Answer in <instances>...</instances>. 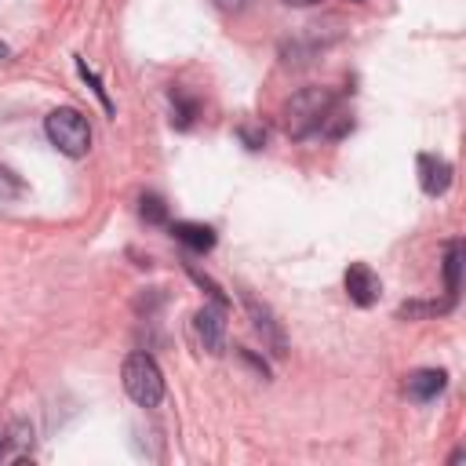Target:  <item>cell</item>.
I'll use <instances>...</instances> for the list:
<instances>
[{"label": "cell", "instance_id": "1", "mask_svg": "<svg viewBox=\"0 0 466 466\" xmlns=\"http://www.w3.org/2000/svg\"><path fill=\"white\" fill-rule=\"evenodd\" d=\"M331 106H335V91L331 87H299L284 109H280V127L288 138H309L313 131L324 127V120L331 116Z\"/></svg>", "mask_w": 466, "mask_h": 466}, {"label": "cell", "instance_id": "2", "mask_svg": "<svg viewBox=\"0 0 466 466\" xmlns=\"http://www.w3.org/2000/svg\"><path fill=\"white\" fill-rule=\"evenodd\" d=\"M44 131H47L51 146H55L58 153L73 157V160H76V157H87V149H91V124H87V116H84L80 109H73V106L51 109L47 120H44Z\"/></svg>", "mask_w": 466, "mask_h": 466}, {"label": "cell", "instance_id": "3", "mask_svg": "<svg viewBox=\"0 0 466 466\" xmlns=\"http://www.w3.org/2000/svg\"><path fill=\"white\" fill-rule=\"evenodd\" d=\"M120 379H124V393L138 408H157L164 400V371L149 353H127Z\"/></svg>", "mask_w": 466, "mask_h": 466}, {"label": "cell", "instance_id": "4", "mask_svg": "<svg viewBox=\"0 0 466 466\" xmlns=\"http://www.w3.org/2000/svg\"><path fill=\"white\" fill-rule=\"evenodd\" d=\"M240 302H244V309H248V317H251V328L262 335V342L269 346V353L273 357H284L288 353V335H284V328H280V320L273 317V309L266 306V302H258L251 291H240Z\"/></svg>", "mask_w": 466, "mask_h": 466}, {"label": "cell", "instance_id": "5", "mask_svg": "<svg viewBox=\"0 0 466 466\" xmlns=\"http://www.w3.org/2000/svg\"><path fill=\"white\" fill-rule=\"evenodd\" d=\"M346 295H350V302L360 306V309L375 306L379 295H382L379 273H375L368 262H350V266H346Z\"/></svg>", "mask_w": 466, "mask_h": 466}, {"label": "cell", "instance_id": "6", "mask_svg": "<svg viewBox=\"0 0 466 466\" xmlns=\"http://www.w3.org/2000/svg\"><path fill=\"white\" fill-rule=\"evenodd\" d=\"M193 328H197V335H200V342H204L208 353L218 357L226 350V306H218V302L200 306L193 313Z\"/></svg>", "mask_w": 466, "mask_h": 466}, {"label": "cell", "instance_id": "7", "mask_svg": "<svg viewBox=\"0 0 466 466\" xmlns=\"http://www.w3.org/2000/svg\"><path fill=\"white\" fill-rule=\"evenodd\" d=\"M419 186H422V193L426 197H444L448 189H451V164L444 160V157H437V153H419Z\"/></svg>", "mask_w": 466, "mask_h": 466}, {"label": "cell", "instance_id": "8", "mask_svg": "<svg viewBox=\"0 0 466 466\" xmlns=\"http://www.w3.org/2000/svg\"><path fill=\"white\" fill-rule=\"evenodd\" d=\"M444 386H448V371H441V368H415L404 379V393L411 400H419V404H426L437 393H444Z\"/></svg>", "mask_w": 466, "mask_h": 466}, {"label": "cell", "instance_id": "9", "mask_svg": "<svg viewBox=\"0 0 466 466\" xmlns=\"http://www.w3.org/2000/svg\"><path fill=\"white\" fill-rule=\"evenodd\" d=\"M171 237L182 240V244H186L189 251H197V255H204V251L215 248V229H211V226H200V222H175V226H171Z\"/></svg>", "mask_w": 466, "mask_h": 466}, {"label": "cell", "instance_id": "10", "mask_svg": "<svg viewBox=\"0 0 466 466\" xmlns=\"http://www.w3.org/2000/svg\"><path fill=\"white\" fill-rule=\"evenodd\" d=\"M459 269H462V240H448V255H444V284H448V299H459Z\"/></svg>", "mask_w": 466, "mask_h": 466}, {"label": "cell", "instance_id": "11", "mask_svg": "<svg viewBox=\"0 0 466 466\" xmlns=\"http://www.w3.org/2000/svg\"><path fill=\"white\" fill-rule=\"evenodd\" d=\"M455 302L444 299V302H400L397 306V320H419V317H441L448 313Z\"/></svg>", "mask_w": 466, "mask_h": 466}, {"label": "cell", "instance_id": "12", "mask_svg": "<svg viewBox=\"0 0 466 466\" xmlns=\"http://www.w3.org/2000/svg\"><path fill=\"white\" fill-rule=\"evenodd\" d=\"M138 211H142L146 222H167V208H164V200H160L157 193H142Z\"/></svg>", "mask_w": 466, "mask_h": 466}, {"label": "cell", "instance_id": "13", "mask_svg": "<svg viewBox=\"0 0 466 466\" xmlns=\"http://www.w3.org/2000/svg\"><path fill=\"white\" fill-rule=\"evenodd\" d=\"M171 102H175L171 124H175V127H189V120H193V102H186L182 91H171Z\"/></svg>", "mask_w": 466, "mask_h": 466}, {"label": "cell", "instance_id": "14", "mask_svg": "<svg viewBox=\"0 0 466 466\" xmlns=\"http://www.w3.org/2000/svg\"><path fill=\"white\" fill-rule=\"evenodd\" d=\"M76 69H80V76H84V80H87V84L95 87V95H98V102H102V106H106V109L113 113V102H109V95H106V87H102V80H98V76H95V73H91V69L84 66V58H76Z\"/></svg>", "mask_w": 466, "mask_h": 466}, {"label": "cell", "instance_id": "15", "mask_svg": "<svg viewBox=\"0 0 466 466\" xmlns=\"http://www.w3.org/2000/svg\"><path fill=\"white\" fill-rule=\"evenodd\" d=\"M15 448H18V444H15V426H4V422H0V462L11 459Z\"/></svg>", "mask_w": 466, "mask_h": 466}, {"label": "cell", "instance_id": "16", "mask_svg": "<svg viewBox=\"0 0 466 466\" xmlns=\"http://www.w3.org/2000/svg\"><path fill=\"white\" fill-rule=\"evenodd\" d=\"M240 138L248 142V149H262V142H266V131L248 124V127H240Z\"/></svg>", "mask_w": 466, "mask_h": 466}, {"label": "cell", "instance_id": "17", "mask_svg": "<svg viewBox=\"0 0 466 466\" xmlns=\"http://www.w3.org/2000/svg\"><path fill=\"white\" fill-rule=\"evenodd\" d=\"M237 353H240V360H248V364H251V368H255V371H258L262 379H269V368H266V360H258V357H255V353H251L248 346H240Z\"/></svg>", "mask_w": 466, "mask_h": 466}, {"label": "cell", "instance_id": "18", "mask_svg": "<svg viewBox=\"0 0 466 466\" xmlns=\"http://www.w3.org/2000/svg\"><path fill=\"white\" fill-rule=\"evenodd\" d=\"M251 0H215V7L218 11H226V15H237V11H244Z\"/></svg>", "mask_w": 466, "mask_h": 466}, {"label": "cell", "instance_id": "19", "mask_svg": "<svg viewBox=\"0 0 466 466\" xmlns=\"http://www.w3.org/2000/svg\"><path fill=\"white\" fill-rule=\"evenodd\" d=\"M462 455H466V451H462V448H455V451H451V455H448V462H451V466H455V462H462Z\"/></svg>", "mask_w": 466, "mask_h": 466}, {"label": "cell", "instance_id": "20", "mask_svg": "<svg viewBox=\"0 0 466 466\" xmlns=\"http://www.w3.org/2000/svg\"><path fill=\"white\" fill-rule=\"evenodd\" d=\"M288 7H309V4H317V0H284Z\"/></svg>", "mask_w": 466, "mask_h": 466}, {"label": "cell", "instance_id": "21", "mask_svg": "<svg viewBox=\"0 0 466 466\" xmlns=\"http://www.w3.org/2000/svg\"><path fill=\"white\" fill-rule=\"evenodd\" d=\"M0 58H7V44L4 40H0Z\"/></svg>", "mask_w": 466, "mask_h": 466}]
</instances>
